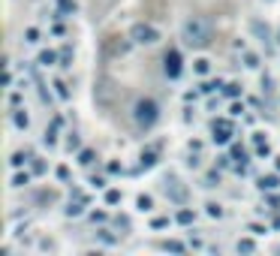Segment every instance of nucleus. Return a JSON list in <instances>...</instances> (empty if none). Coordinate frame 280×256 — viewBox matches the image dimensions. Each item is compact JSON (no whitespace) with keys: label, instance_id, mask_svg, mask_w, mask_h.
Here are the masks:
<instances>
[{"label":"nucleus","instance_id":"f8f14e48","mask_svg":"<svg viewBox=\"0 0 280 256\" xmlns=\"http://www.w3.org/2000/svg\"><path fill=\"white\" fill-rule=\"evenodd\" d=\"M30 184V172H15L12 178H9V187L12 190H21V187H27Z\"/></svg>","mask_w":280,"mask_h":256},{"label":"nucleus","instance_id":"a211bd4d","mask_svg":"<svg viewBox=\"0 0 280 256\" xmlns=\"http://www.w3.org/2000/svg\"><path fill=\"white\" fill-rule=\"evenodd\" d=\"M205 214H208L211 220H220V217H223V205H220V202H205Z\"/></svg>","mask_w":280,"mask_h":256},{"label":"nucleus","instance_id":"2eb2a0df","mask_svg":"<svg viewBox=\"0 0 280 256\" xmlns=\"http://www.w3.org/2000/svg\"><path fill=\"white\" fill-rule=\"evenodd\" d=\"M57 60H60V54H54V51H39V57H36L39 66H54Z\"/></svg>","mask_w":280,"mask_h":256},{"label":"nucleus","instance_id":"4468645a","mask_svg":"<svg viewBox=\"0 0 280 256\" xmlns=\"http://www.w3.org/2000/svg\"><path fill=\"white\" fill-rule=\"evenodd\" d=\"M175 220H178L181 226H193V223H196V211H193V208H181Z\"/></svg>","mask_w":280,"mask_h":256},{"label":"nucleus","instance_id":"f257e3e1","mask_svg":"<svg viewBox=\"0 0 280 256\" xmlns=\"http://www.w3.org/2000/svg\"><path fill=\"white\" fill-rule=\"evenodd\" d=\"M214 39V21L208 15H187L181 21V42L187 48H208Z\"/></svg>","mask_w":280,"mask_h":256},{"label":"nucleus","instance_id":"58836bf2","mask_svg":"<svg viewBox=\"0 0 280 256\" xmlns=\"http://www.w3.org/2000/svg\"><path fill=\"white\" fill-rule=\"evenodd\" d=\"M241 112H244V106H241V103H235V106H232V109H229V115H232V118H238V115H241Z\"/></svg>","mask_w":280,"mask_h":256},{"label":"nucleus","instance_id":"bb28decb","mask_svg":"<svg viewBox=\"0 0 280 256\" xmlns=\"http://www.w3.org/2000/svg\"><path fill=\"white\" fill-rule=\"evenodd\" d=\"M223 94H226V97H238V94H241V84H238V81H229V84L223 88Z\"/></svg>","mask_w":280,"mask_h":256},{"label":"nucleus","instance_id":"ddd939ff","mask_svg":"<svg viewBox=\"0 0 280 256\" xmlns=\"http://www.w3.org/2000/svg\"><path fill=\"white\" fill-rule=\"evenodd\" d=\"M136 208H139L142 214L154 211V196H148V193H139V196H136Z\"/></svg>","mask_w":280,"mask_h":256},{"label":"nucleus","instance_id":"0eeeda50","mask_svg":"<svg viewBox=\"0 0 280 256\" xmlns=\"http://www.w3.org/2000/svg\"><path fill=\"white\" fill-rule=\"evenodd\" d=\"M12 127H15L18 133H24V130L30 127V115H27V109H12Z\"/></svg>","mask_w":280,"mask_h":256},{"label":"nucleus","instance_id":"f03ea898","mask_svg":"<svg viewBox=\"0 0 280 256\" xmlns=\"http://www.w3.org/2000/svg\"><path fill=\"white\" fill-rule=\"evenodd\" d=\"M130 118H133V127H136V130L148 133V130H154L157 121H160V103L151 100V97H139V100L133 103V109H130Z\"/></svg>","mask_w":280,"mask_h":256},{"label":"nucleus","instance_id":"72a5a7b5","mask_svg":"<svg viewBox=\"0 0 280 256\" xmlns=\"http://www.w3.org/2000/svg\"><path fill=\"white\" fill-rule=\"evenodd\" d=\"M54 175H57L60 181H69V169H66V166H57V172H54Z\"/></svg>","mask_w":280,"mask_h":256},{"label":"nucleus","instance_id":"393cba45","mask_svg":"<svg viewBox=\"0 0 280 256\" xmlns=\"http://www.w3.org/2000/svg\"><path fill=\"white\" fill-rule=\"evenodd\" d=\"M100 241L103 244H118V235H112V229H100Z\"/></svg>","mask_w":280,"mask_h":256},{"label":"nucleus","instance_id":"5701e85b","mask_svg":"<svg viewBox=\"0 0 280 256\" xmlns=\"http://www.w3.org/2000/svg\"><path fill=\"white\" fill-rule=\"evenodd\" d=\"M66 151H81V139H78V133H66Z\"/></svg>","mask_w":280,"mask_h":256},{"label":"nucleus","instance_id":"b1692460","mask_svg":"<svg viewBox=\"0 0 280 256\" xmlns=\"http://www.w3.org/2000/svg\"><path fill=\"white\" fill-rule=\"evenodd\" d=\"M24 42H27V45H36V42H39V30H36V27H27V30H24Z\"/></svg>","mask_w":280,"mask_h":256},{"label":"nucleus","instance_id":"79ce46f5","mask_svg":"<svg viewBox=\"0 0 280 256\" xmlns=\"http://www.w3.org/2000/svg\"><path fill=\"white\" fill-rule=\"evenodd\" d=\"M277 42H280V33H277Z\"/></svg>","mask_w":280,"mask_h":256},{"label":"nucleus","instance_id":"39448f33","mask_svg":"<svg viewBox=\"0 0 280 256\" xmlns=\"http://www.w3.org/2000/svg\"><path fill=\"white\" fill-rule=\"evenodd\" d=\"M232 136H235V127H232L229 118H217V121L211 124V142H214V145H229Z\"/></svg>","mask_w":280,"mask_h":256},{"label":"nucleus","instance_id":"6e6552de","mask_svg":"<svg viewBox=\"0 0 280 256\" xmlns=\"http://www.w3.org/2000/svg\"><path fill=\"white\" fill-rule=\"evenodd\" d=\"M157 160H160V151H157V148H145V151L139 154V166H142V169H154Z\"/></svg>","mask_w":280,"mask_h":256},{"label":"nucleus","instance_id":"37998d69","mask_svg":"<svg viewBox=\"0 0 280 256\" xmlns=\"http://www.w3.org/2000/svg\"><path fill=\"white\" fill-rule=\"evenodd\" d=\"M268 3H271V0H268Z\"/></svg>","mask_w":280,"mask_h":256},{"label":"nucleus","instance_id":"4be33fe9","mask_svg":"<svg viewBox=\"0 0 280 256\" xmlns=\"http://www.w3.org/2000/svg\"><path fill=\"white\" fill-rule=\"evenodd\" d=\"M121 202H124V193L121 190H115V187L106 190V205H121Z\"/></svg>","mask_w":280,"mask_h":256},{"label":"nucleus","instance_id":"7ed1b4c3","mask_svg":"<svg viewBox=\"0 0 280 256\" xmlns=\"http://www.w3.org/2000/svg\"><path fill=\"white\" fill-rule=\"evenodd\" d=\"M127 39H130L133 45H145V48H151V45H157V42L163 39V33H160V27L151 24V21H136V24L130 27V33H127Z\"/></svg>","mask_w":280,"mask_h":256},{"label":"nucleus","instance_id":"dca6fc26","mask_svg":"<svg viewBox=\"0 0 280 256\" xmlns=\"http://www.w3.org/2000/svg\"><path fill=\"white\" fill-rule=\"evenodd\" d=\"M193 72H196V75H208V72H211V60H208V57H196V60H193Z\"/></svg>","mask_w":280,"mask_h":256},{"label":"nucleus","instance_id":"7c9ffc66","mask_svg":"<svg viewBox=\"0 0 280 256\" xmlns=\"http://www.w3.org/2000/svg\"><path fill=\"white\" fill-rule=\"evenodd\" d=\"M169 223H172L169 217H154V220H151V229H166Z\"/></svg>","mask_w":280,"mask_h":256},{"label":"nucleus","instance_id":"f3484780","mask_svg":"<svg viewBox=\"0 0 280 256\" xmlns=\"http://www.w3.org/2000/svg\"><path fill=\"white\" fill-rule=\"evenodd\" d=\"M235 250L238 253H256V241L253 238H238L235 241Z\"/></svg>","mask_w":280,"mask_h":256},{"label":"nucleus","instance_id":"6ab92c4d","mask_svg":"<svg viewBox=\"0 0 280 256\" xmlns=\"http://www.w3.org/2000/svg\"><path fill=\"white\" fill-rule=\"evenodd\" d=\"M250 30H253V33H259V36H262V42H271V30H268V27H262V21H250Z\"/></svg>","mask_w":280,"mask_h":256},{"label":"nucleus","instance_id":"9d476101","mask_svg":"<svg viewBox=\"0 0 280 256\" xmlns=\"http://www.w3.org/2000/svg\"><path fill=\"white\" fill-rule=\"evenodd\" d=\"M24 163H33V154H30V151H15V154L9 157V166H12V169H21Z\"/></svg>","mask_w":280,"mask_h":256},{"label":"nucleus","instance_id":"aec40b11","mask_svg":"<svg viewBox=\"0 0 280 256\" xmlns=\"http://www.w3.org/2000/svg\"><path fill=\"white\" fill-rule=\"evenodd\" d=\"M94 160H97V154L90 148H81L78 151V166H94Z\"/></svg>","mask_w":280,"mask_h":256},{"label":"nucleus","instance_id":"20e7f679","mask_svg":"<svg viewBox=\"0 0 280 256\" xmlns=\"http://www.w3.org/2000/svg\"><path fill=\"white\" fill-rule=\"evenodd\" d=\"M163 193H166V199L175 202V205H187V196H190L187 184H184L178 175H166V178H163Z\"/></svg>","mask_w":280,"mask_h":256},{"label":"nucleus","instance_id":"2f4dec72","mask_svg":"<svg viewBox=\"0 0 280 256\" xmlns=\"http://www.w3.org/2000/svg\"><path fill=\"white\" fill-rule=\"evenodd\" d=\"M72 63V48H63L60 51V66H69Z\"/></svg>","mask_w":280,"mask_h":256},{"label":"nucleus","instance_id":"1a4fd4ad","mask_svg":"<svg viewBox=\"0 0 280 256\" xmlns=\"http://www.w3.org/2000/svg\"><path fill=\"white\" fill-rule=\"evenodd\" d=\"M256 184H259V190H265V193H274V190L280 187V178L274 175V172H271V175H262Z\"/></svg>","mask_w":280,"mask_h":256},{"label":"nucleus","instance_id":"c756f323","mask_svg":"<svg viewBox=\"0 0 280 256\" xmlns=\"http://www.w3.org/2000/svg\"><path fill=\"white\" fill-rule=\"evenodd\" d=\"M90 187L94 190H106V178L103 175H90Z\"/></svg>","mask_w":280,"mask_h":256},{"label":"nucleus","instance_id":"412c9836","mask_svg":"<svg viewBox=\"0 0 280 256\" xmlns=\"http://www.w3.org/2000/svg\"><path fill=\"white\" fill-rule=\"evenodd\" d=\"M241 57H244V66H247V69H259V54H253V51H241Z\"/></svg>","mask_w":280,"mask_h":256},{"label":"nucleus","instance_id":"423d86ee","mask_svg":"<svg viewBox=\"0 0 280 256\" xmlns=\"http://www.w3.org/2000/svg\"><path fill=\"white\" fill-rule=\"evenodd\" d=\"M163 69H166L169 78H181V72H184V57H181L178 48H169V51H166V57H163Z\"/></svg>","mask_w":280,"mask_h":256},{"label":"nucleus","instance_id":"a19ab883","mask_svg":"<svg viewBox=\"0 0 280 256\" xmlns=\"http://www.w3.org/2000/svg\"><path fill=\"white\" fill-rule=\"evenodd\" d=\"M274 169L280 172V157H274Z\"/></svg>","mask_w":280,"mask_h":256},{"label":"nucleus","instance_id":"f704fd0d","mask_svg":"<svg viewBox=\"0 0 280 256\" xmlns=\"http://www.w3.org/2000/svg\"><path fill=\"white\" fill-rule=\"evenodd\" d=\"M115 226L118 229H130V217H115Z\"/></svg>","mask_w":280,"mask_h":256},{"label":"nucleus","instance_id":"473e14b6","mask_svg":"<svg viewBox=\"0 0 280 256\" xmlns=\"http://www.w3.org/2000/svg\"><path fill=\"white\" fill-rule=\"evenodd\" d=\"M33 172H36V175H42V172H45V163H42L39 157H33Z\"/></svg>","mask_w":280,"mask_h":256},{"label":"nucleus","instance_id":"ea45409f","mask_svg":"<svg viewBox=\"0 0 280 256\" xmlns=\"http://www.w3.org/2000/svg\"><path fill=\"white\" fill-rule=\"evenodd\" d=\"M274 229H280V211H277V217H274Z\"/></svg>","mask_w":280,"mask_h":256},{"label":"nucleus","instance_id":"c9c22d12","mask_svg":"<svg viewBox=\"0 0 280 256\" xmlns=\"http://www.w3.org/2000/svg\"><path fill=\"white\" fill-rule=\"evenodd\" d=\"M247 229H250L253 235H262V232H265V226H262V223H247Z\"/></svg>","mask_w":280,"mask_h":256},{"label":"nucleus","instance_id":"4c0bfd02","mask_svg":"<svg viewBox=\"0 0 280 256\" xmlns=\"http://www.w3.org/2000/svg\"><path fill=\"white\" fill-rule=\"evenodd\" d=\"M90 220H94V223H106V220H109V217H106V214H103V211H94V214H90Z\"/></svg>","mask_w":280,"mask_h":256},{"label":"nucleus","instance_id":"9b49d317","mask_svg":"<svg viewBox=\"0 0 280 256\" xmlns=\"http://www.w3.org/2000/svg\"><path fill=\"white\" fill-rule=\"evenodd\" d=\"M160 250H166V253H184L187 244L184 241H175V238H166V241H160Z\"/></svg>","mask_w":280,"mask_h":256},{"label":"nucleus","instance_id":"cd10ccee","mask_svg":"<svg viewBox=\"0 0 280 256\" xmlns=\"http://www.w3.org/2000/svg\"><path fill=\"white\" fill-rule=\"evenodd\" d=\"M57 3H60V12L63 15H72L75 12V0H57Z\"/></svg>","mask_w":280,"mask_h":256},{"label":"nucleus","instance_id":"a878e982","mask_svg":"<svg viewBox=\"0 0 280 256\" xmlns=\"http://www.w3.org/2000/svg\"><path fill=\"white\" fill-rule=\"evenodd\" d=\"M54 88H57V97H60V100H69V88H66V81H60V78H57V81H54Z\"/></svg>","mask_w":280,"mask_h":256},{"label":"nucleus","instance_id":"e433bc0d","mask_svg":"<svg viewBox=\"0 0 280 256\" xmlns=\"http://www.w3.org/2000/svg\"><path fill=\"white\" fill-rule=\"evenodd\" d=\"M256 154H259V157H268V154H271V148H268V142H265V145H256Z\"/></svg>","mask_w":280,"mask_h":256},{"label":"nucleus","instance_id":"c85d7f7f","mask_svg":"<svg viewBox=\"0 0 280 256\" xmlns=\"http://www.w3.org/2000/svg\"><path fill=\"white\" fill-rule=\"evenodd\" d=\"M220 184V172H208L205 175V187H217Z\"/></svg>","mask_w":280,"mask_h":256}]
</instances>
